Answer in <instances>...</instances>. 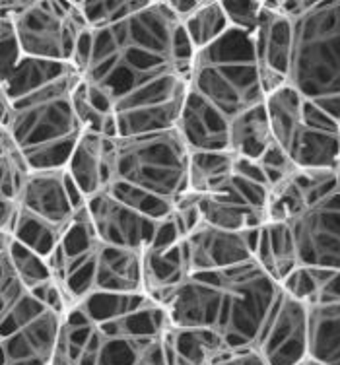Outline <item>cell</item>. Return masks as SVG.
Masks as SVG:
<instances>
[{
  "label": "cell",
  "instance_id": "1",
  "mask_svg": "<svg viewBox=\"0 0 340 365\" xmlns=\"http://www.w3.org/2000/svg\"><path fill=\"white\" fill-rule=\"evenodd\" d=\"M90 34L80 80L93 107L115 119L117 136L175 128L195 49L168 2L148 0L140 12Z\"/></svg>",
  "mask_w": 340,
  "mask_h": 365
},
{
  "label": "cell",
  "instance_id": "2",
  "mask_svg": "<svg viewBox=\"0 0 340 365\" xmlns=\"http://www.w3.org/2000/svg\"><path fill=\"white\" fill-rule=\"evenodd\" d=\"M280 295V284L253 259L191 274L160 305L170 327L214 330L227 348H245L257 346Z\"/></svg>",
  "mask_w": 340,
  "mask_h": 365
},
{
  "label": "cell",
  "instance_id": "3",
  "mask_svg": "<svg viewBox=\"0 0 340 365\" xmlns=\"http://www.w3.org/2000/svg\"><path fill=\"white\" fill-rule=\"evenodd\" d=\"M80 74L74 68L20 98L0 96V127L24 155L29 169H64L82 138L72 93Z\"/></svg>",
  "mask_w": 340,
  "mask_h": 365
},
{
  "label": "cell",
  "instance_id": "4",
  "mask_svg": "<svg viewBox=\"0 0 340 365\" xmlns=\"http://www.w3.org/2000/svg\"><path fill=\"white\" fill-rule=\"evenodd\" d=\"M128 185L173 206L189 192V148L175 128L103 138V190Z\"/></svg>",
  "mask_w": 340,
  "mask_h": 365
},
{
  "label": "cell",
  "instance_id": "5",
  "mask_svg": "<svg viewBox=\"0 0 340 365\" xmlns=\"http://www.w3.org/2000/svg\"><path fill=\"white\" fill-rule=\"evenodd\" d=\"M288 84L340 123V0H315L294 20Z\"/></svg>",
  "mask_w": 340,
  "mask_h": 365
},
{
  "label": "cell",
  "instance_id": "6",
  "mask_svg": "<svg viewBox=\"0 0 340 365\" xmlns=\"http://www.w3.org/2000/svg\"><path fill=\"white\" fill-rule=\"evenodd\" d=\"M189 90L227 119L264 101L253 34L230 28L226 36L195 53Z\"/></svg>",
  "mask_w": 340,
  "mask_h": 365
},
{
  "label": "cell",
  "instance_id": "7",
  "mask_svg": "<svg viewBox=\"0 0 340 365\" xmlns=\"http://www.w3.org/2000/svg\"><path fill=\"white\" fill-rule=\"evenodd\" d=\"M168 329L165 309L150 299L140 309L115 321L92 323L72 365H170Z\"/></svg>",
  "mask_w": 340,
  "mask_h": 365
},
{
  "label": "cell",
  "instance_id": "8",
  "mask_svg": "<svg viewBox=\"0 0 340 365\" xmlns=\"http://www.w3.org/2000/svg\"><path fill=\"white\" fill-rule=\"evenodd\" d=\"M10 20L21 55L71 66L80 37L88 29L78 2L21 0Z\"/></svg>",
  "mask_w": 340,
  "mask_h": 365
},
{
  "label": "cell",
  "instance_id": "9",
  "mask_svg": "<svg viewBox=\"0 0 340 365\" xmlns=\"http://www.w3.org/2000/svg\"><path fill=\"white\" fill-rule=\"evenodd\" d=\"M63 317L26 292L0 323V365H51Z\"/></svg>",
  "mask_w": 340,
  "mask_h": 365
},
{
  "label": "cell",
  "instance_id": "10",
  "mask_svg": "<svg viewBox=\"0 0 340 365\" xmlns=\"http://www.w3.org/2000/svg\"><path fill=\"white\" fill-rule=\"evenodd\" d=\"M302 267L340 270V190L290 222Z\"/></svg>",
  "mask_w": 340,
  "mask_h": 365
},
{
  "label": "cell",
  "instance_id": "11",
  "mask_svg": "<svg viewBox=\"0 0 340 365\" xmlns=\"http://www.w3.org/2000/svg\"><path fill=\"white\" fill-rule=\"evenodd\" d=\"M86 198L64 169H29L21 185L18 206L64 230L84 208Z\"/></svg>",
  "mask_w": 340,
  "mask_h": 365
},
{
  "label": "cell",
  "instance_id": "12",
  "mask_svg": "<svg viewBox=\"0 0 340 365\" xmlns=\"http://www.w3.org/2000/svg\"><path fill=\"white\" fill-rule=\"evenodd\" d=\"M253 43L262 91L267 96L288 84L294 53V21L280 14L270 0H262L261 20L253 34Z\"/></svg>",
  "mask_w": 340,
  "mask_h": 365
},
{
  "label": "cell",
  "instance_id": "13",
  "mask_svg": "<svg viewBox=\"0 0 340 365\" xmlns=\"http://www.w3.org/2000/svg\"><path fill=\"white\" fill-rule=\"evenodd\" d=\"M307 313L305 303L280 295L277 309L257 342L267 365H302L307 359Z\"/></svg>",
  "mask_w": 340,
  "mask_h": 365
},
{
  "label": "cell",
  "instance_id": "14",
  "mask_svg": "<svg viewBox=\"0 0 340 365\" xmlns=\"http://www.w3.org/2000/svg\"><path fill=\"white\" fill-rule=\"evenodd\" d=\"M86 210L90 214L96 235L103 245L144 253L156 233V220L142 216L140 212L128 208L127 204L119 202L107 192L88 198Z\"/></svg>",
  "mask_w": 340,
  "mask_h": 365
},
{
  "label": "cell",
  "instance_id": "15",
  "mask_svg": "<svg viewBox=\"0 0 340 365\" xmlns=\"http://www.w3.org/2000/svg\"><path fill=\"white\" fill-rule=\"evenodd\" d=\"M183 243L191 274L224 270L255 259L245 232H224L212 225L200 224L183 239Z\"/></svg>",
  "mask_w": 340,
  "mask_h": 365
},
{
  "label": "cell",
  "instance_id": "16",
  "mask_svg": "<svg viewBox=\"0 0 340 365\" xmlns=\"http://www.w3.org/2000/svg\"><path fill=\"white\" fill-rule=\"evenodd\" d=\"M175 130L189 152L227 150L230 119L191 90L187 91Z\"/></svg>",
  "mask_w": 340,
  "mask_h": 365
},
{
  "label": "cell",
  "instance_id": "17",
  "mask_svg": "<svg viewBox=\"0 0 340 365\" xmlns=\"http://www.w3.org/2000/svg\"><path fill=\"white\" fill-rule=\"evenodd\" d=\"M140 294L144 292L142 253L100 243L93 264L92 294ZM146 294V292H144Z\"/></svg>",
  "mask_w": 340,
  "mask_h": 365
},
{
  "label": "cell",
  "instance_id": "18",
  "mask_svg": "<svg viewBox=\"0 0 340 365\" xmlns=\"http://www.w3.org/2000/svg\"><path fill=\"white\" fill-rule=\"evenodd\" d=\"M199 210L202 224L212 225L224 232L243 233L269 224L267 212L249 206L232 189V185H227L226 189L214 195H199Z\"/></svg>",
  "mask_w": 340,
  "mask_h": 365
},
{
  "label": "cell",
  "instance_id": "19",
  "mask_svg": "<svg viewBox=\"0 0 340 365\" xmlns=\"http://www.w3.org/2000/svg\"><path fill=\"white\" fill-rule=\"evenodd\" d=\"M142 274L144 292L156 303L162 302L171 289L191 276L183 239L170 247H148L142 253Z\"/></svg>",
  "mask_w": 340,
  "mask_h": 365
},
{
  "label": "cell",
  "instance_id": "20",
  "mask_svg": "<svg viewBox=\"0 0 340 365\" xmlns=\"http://www.w3.org/2000/svg\"><path fill=\"white\" fill-rule=\"evenodd\" d=\"M29 168L24 155L10 138V134L0 127V232L10 233L18 216V197L26 181Z\"/></svg>",
  "mask_w": 340,
  "mask_h": 365
},
{
  "label": "cell",
  "instance_id": "21",
  "mask_svg": "<svg viewBox=\"0 0 340 365\" xmlns=\"http://www.w3.org/2000/svg\"><path fill=\"white\" fill-rule=\"evenodd\" d=\"M272 142L274 138H272V130H270L264 101L259 106L249 107L239 115H235L234 119H230L227 150L235 158L259 162Z\"/></svg>",
  "mask_w": 340,
  "mask_h": 365
},
{
  "label": "cell",
  "instance_id": "22",
  "mask_svg": "<svg viewBox=\"0 0 340 365\" xmlns=\"http://www.w3.org/2000/svg\"><path fill=\"white\" fill-rule=\"evenodd\" d=\"M286 152L298 169H339L340 133L307 127L302 120Z\"/></svg>",
  "mask_w": 340,
  "mask_h": 365
},
{
  "label": "cell",
  "instance_id": "23",
  "mask_svg": "<svg viewBox=\"0 0 340 365\" xmlns=\"http://www.w3.org/2000/svg\"><path fill=\"white\" fill-rule=\"evenodd\" d=\"M307 319V359L340 365V303L311 305Z\"/></svg>",
  "mask_w": 340,
  "mask_h": 365
},
{
  "label": "cell",
  "instance_id": "24",
  "mask_svg": "<svg viewBox=\"0 0 340 365\" xmlns=\"http://www.w3.org/2000/svg\"><path fill=\"white\" fill-rule=\"evenodd\" d=\"M255 260L278 284L298 267V251L290 224L269 222L262 225L255 247Z\"/></svg>",
  "mask_w": 340,
  "mask_h": 365
},
{
  "label": "cell",
  "instance_id": "25",
  "mask_svg": "<svg viewBox=\"0 0 340 365\" xmlns=\"http://www.w3.org/2000/svg\"><path fill=\"white\" fill-rule=\"evenodd\" d=\"M165 340L170 365H210V361L227 348L220 334L208 329L170 327Z\"/></svg>",
  "mask_w": 340,
  "mask_h": 365
},
{
  "label": "cell",
  "instance_id": "26",
  "mask_svg": "<svg viewBox=\"0 0 340 365\" xmlns=\"http://www.w3.org/2000/svg\"><path fill=\"white\" fill-rule=\"evenodd\" d=\"M103 138L100 134H82L64 168L86 200L103 192Z\"/></svg>",
  "mask_w": 340,
  "mask_h": 365
},
{
  "label": "cell",
  "instance_id": "27",
  "mask_svg": "<svg viewBox=\"0 0 340 365\" xmlns=\"http://www.w3.org/2000/svg\"><path fill=\"white\" fill-rule=\"evenodd\" d=\"M234 162L230 150L189 152V192L214 195L226 189L234 177Z\"/></svg>",
  "mask_w": 340,
  "mask_h": 365
},
{
  "label": "cell",
  "instance_id": "28",
  "mask_svg": "<svg viewBox=\"0 0 340 365\" xmlns=\"http://www.w3.org/2000/svg\"><path fill=\"white\" fill-rule=\"evenodd\" d=\"M305 98L292 84H284L264 96V109L269 115L270 130L277 144L286 150L292 136L302 125Z\"/></svg>",
  "mask_w": 340,
  "mask_h": 365
},
{
  "label": "cell",
  "instance_id": "29",
  "mask_svg": "<svg viewBox=\"0 0 340 365\" xmlns=\"http://www.w3.org/2000/svg\"><path fill=\"white\" fill-rule=\"evenodd\" d=\"M74 66H71V64L49 63V61L21 56L20 64L16 66L14 72L2 84V93H4L6 99L20 98V96L28 93V91H34L37 88H41V86L49 84L53 80H57L58 76H63V74H66Z\"/></svg>",
  "mask_w": 340,
  "mask_h": 365
},
{
  "label": "cell",
  "instance_id": "30",
  "mask_svg": "<svg viewBox=\"0 0 340 365\" xmlns=\"http://www.w3.org/2000/svg\"><path fill=\"white\" fill-rule=\"evenodd\" d=\"M181 24H183L185 34L189 37L195 53L218 41L232 28L226 18V12L222 8V0L200 2V6Z\"/></svg>",
  "mask_w": 340,
  "mask_h": 365
},
{
  "label": "cell",
  "instance_id": "31",
  "mask_svg": "<svg viewBox=\"0 0 340 365\" xmlns=\"http://www.w3.org/2000/svg\"><path fill=\"white\" fill-rule=\"evenodd\" d=\"M152 297L148 294H90L78 302L74 307L93 324L115 321L119 317H125L133 311L140 309L142 305H146Z\"/></svg>",
  "mask_w": 340,
  "mask_h": 365
},
{
  "label": "cell",
  "instance_id": "32",
  "mask_svg": "<svg viewBox=\"0 0 340 365\" xmlns=\"http://www.w3.org/2000/svg\"><path fill=\"white\" fill-rule=\"evenodd\" d=\"M61 233L63 230H58L29 212L21 210L18 206V216H16L14 227H12V239L20 241L21 245H26L37 255H41L43 259L49 260L57 249Z\"/></svg>",
  "mask_w": 340,
  "mask_h": 365
},
{
  "label": "cell",
  "instance_id": "33",
  "mask_svg": "<svg viewBox=\"0 0 340 365\" xmlns=\"http://www.w3.org/2000/svg\"><path fill=\"white\" fill-rule=\"evenodd\" d=\"M146 4L148 0H82L78 8L86 26L98 29L140 12Z\"/></svg>",
  "mask_w": 340,
  "mask_h": 365
},
{
  "label": "cell",
  "instance_id": "34",
  "mask_svg": "<svg viewBox=\"0 0 340 365\" xmlns=\"http://www.w3.org/2000/svg\"><path fill=\"white\" fill-rule=\"evenodd\" d=\"M8 259L12 262V268L18 274V278L26 289H34L41 286L45 282L53 280V270H51L49 260L43 259L41 255L31 251L20 241L12 239L8 247Z\"/></svg>",
  "mask_w": 340,
  "mask_h": 365
},
{
  "label": "cell",
  "instance_id": "35",
  "mask_svg": "<svg viewBox=\"0 0 340 365\" xmlns=\"http://www.w3.org/2000/svg\"><path fill=\"white\" fill-rule=\"evenodd\" d=\"M72 103H74V113L78 117L80 127L84 133L100 134V136H109L115 138L117 136V125L111 115L101 113L86 93L84 82L78 78V82L74 86V93H72Z\"/></svg>",
  "mask_w": 340,
  "mask_h": 365
},
{
  "label": "cell",
  "instance_id": "36",
  "mask_svg": "<svg viewBox=\"0 0 340 365\" xmlns=\"http://www.w3.org/2000/svg\"><path fill=\"white\" fill-rule=\"evenodd\" d=\"M26 292L28 289L24 288V284L12 268V262L8 259V251L0 253V323L14 309V305L26 295Z\"/></svg>",
  "mask_w": 340,
  "mask_h": 365
},
{
  "label": "cell",
  "instance_id": "37",
  "mask_svg": "<svg viewBox=\"0 0 340 365\" xmlns=\"http://www.w3.org/2000/svg\"><path fill=\"white\" fill-rule=\"evenodd\" d=\"M259 163H261L262 171H264V177L269 181L270 189L280 185V182H284L286 179H290L298 171L296 163L292 162L290 154L280 144H277V142L270 144V148L262 154Z\"/></svg>",
  "mask_w": 340,
  "mask_h": 365
},
{
  "label": "cell",
  "instance_id": "38",
  "mask_svg": "<svg viewBox=\"0 0 340 365\" xmlns=\"http://www.w3.org/2000/svg\"><path fill=\"white\" fill-rule=\"evenodd\" d=\"M230 26L247 34H255L262 12V0H222Z\"/></svg>",
  "mask_w": 340,
  "mask_h": 365
},
{
  "label": "cell",
  "instance_id": "39",
  "mask_svg": "<svg viewBox=\"0 0 340 365\" xmlns=\"http://www.w3.org/2000/svg\"><path fill=\"white\" fill-rule=\"evenodd\" d=\"M280 288H282L284 294H288L294 299L305 303L307 307L313 305L315 297H317V282H315L311 268L302 267V264H298L280 282Z\"/></svg>",
  "mask_w": 340,
  "mask_h": 365
},
{
  "label": "cell",
  "instance_id": "40",
  "mask_svg": "<svg viewBox=\"0 0 340 365\" xmlns=\"http://www.w3.org/2000/svg\"><path fill=\"white\" fill-rule=\"evenodd\" d=\"M21 51L18 37H16L12 20L0 18V84H4L8 76L21 61Z\"/></svg>",
  "mask_w": 340,
  "mask_h": 365
},
{
  "label": "cell",
  "instance_id": "41",
  "mask_svg": "<svg viewBox=\"0 0 340 365\" xmlns=\"http://www.w3.org/2000/svg\"><path fill=\"white\" fill-rule=\"evenodd\" d=\"M311 268L315 282H317V297L313 305H326V303H340V270L333 268ZM311 307V305H309Z\"/></svg>",
  "mask_w": 340,
  "mask_h": 365
},
{
  "label": "cell",
  "instance_id": "42",
  "mask_svg": "<svg viewBox=\"0 0 340 365\" xmlns=\"http://www.w3.org/2000/svg\"><path fill=\"white\" fill-rule=\"evenodd\" d=\"M210 365H267L261 351L255 346H245V348H226L222 350Z\"/></svg>",
  "mask_w": 340,
  "mask_h": 365
},
{
  "label": "cell",
  "instance_id": "43",
  "mask_svg": "<svg viewBox=\"0 0 340 365\" xmlns=\"http://www.w3.org/2000/svg\"><path fill=\"white\" fill-rule=\"evenodd\" d=\"M168 2V6H170V10L175 14V18H177L179 21H185L189 16L197 10V8L200 6V2L202 0H165Z\"/></svg>",
  "mask_w": 340,
  "mask_h": 365
},
{
  "label": "cell",
  "instance_id": "44",
  "mask_svg": "<svg viewBox=\"0 0 340 365\" xmlns=\"http://www.w3.org/2000/svg\"><path fill=\"white\" fill-rule=\"evenodd\" d=\"M10 241H12V235H10V233L0 232V253H6L8 247H10Z\"/></svg>",
  "mask_w": 340,
  "mask_h": 365
},
{
  "label": "cell",
  "instance_id": "45",
  "mask_svg": "<svg viewBox=\"0 0 340 365\" xmlns=\"http://www.w3.org/2000/svg\"><path fill=\"white\" fill-rule=\"evenodd\" d=\"M305 365H321V364H315V361H309V359H305Z\"/></svg>",
  "mask_w": 340,
  "mask_h": 365
},
{
  "label": "cell",
  "instance_id": "46",
  "mask_svg": "<svg viewBox=\"0 0 340 365\" xmlns=\"http://www.w3.org/2000/svg\"><path fill=\"white\" fill-rule=\"evenodd\" d=\"M339 190H340V173H339Z\"/></svg>",
  "mask_w": 340,
  "mask_h": 365
},
{
  "label": "cell",
  "instance_id": "47",
  "mask_svg": "<svg viewBox=\"0 0 340 365\" xmlns=\"http://www.w3.org/2000/svg\"><path fill=\"white\" fill-rule=\"evenodd\" d=\"M0 96H2V84H0Z\"/></svg>",
  "mask_w": 340,
  "mask_h": 365
},
{
  "label": "cell",
  "instance_id": "48",
  "mask_svg": "<svg viewBox=\"0 0 340 365\" xmlns=\"http://www.w3.org/2000/svg\"><path fill=\"white\" fill-rule=\"evenodd\" d=\"M339 173H340V165H339Z\"/></svg>",
  "mask_w": 340,
  "mask_h": 365
},
{
  "label": "cell",
  "instance_id": "49",
  "mask_svg": "<svg viewBox=\"0 0 340 365\" xmlns=\"http://www.w3.org/2000/svg\"><path fill=\"white\" fill-rule=\"evenodd\" d=\"M304 365H305V364H304Z\"/></svg>",
  "mask_w": 340,
  "mask_h": 365
}]
</instances>
